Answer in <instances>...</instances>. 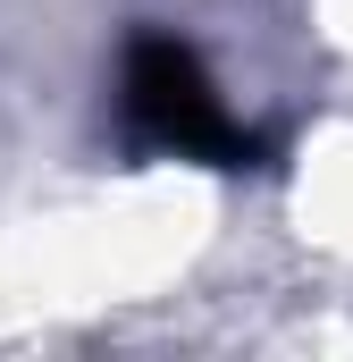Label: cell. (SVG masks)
<instances>
[{
    "label": "cell",
    "mask_w": 353,
    "mask_h": 362,
    "mask_svg": "<svg viewBox=\"0 0 353 362\" xmlns=\"http://www.w3.org/2000/svg\"><path fill=\"white\" fill-rule=\"evenodd\" d=\"M126 127L152 144V152H176V160H210V169H244L261 144L227 118L219 85L202 76V59L176 42V34H135L126 51Z\"/></svg>",
    "instance_id": "obj_1"
}]
</instances>
